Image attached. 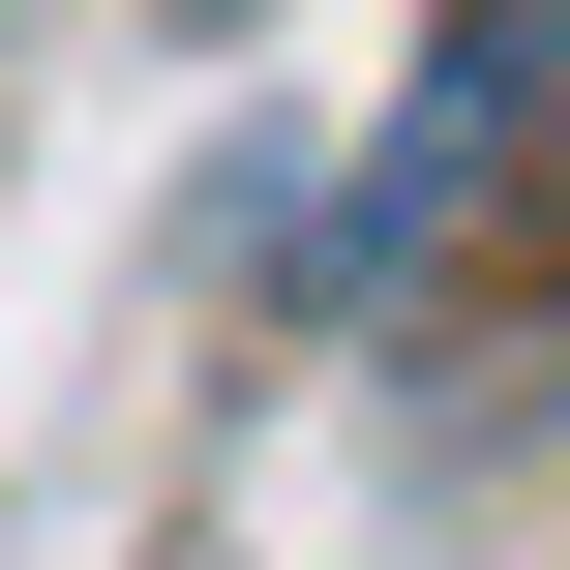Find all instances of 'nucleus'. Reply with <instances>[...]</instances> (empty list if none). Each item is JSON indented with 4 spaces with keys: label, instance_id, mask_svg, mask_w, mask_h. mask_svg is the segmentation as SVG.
Returning a JSON list of instances; mask_svg holds the SVG:
<instances>
[{
    "label": "nucleus",
    "instance_id": "obj_1",
    "mask_svg": "<svg viewBox=\"0 0 570 570\" xmlns=\"http://www.w3.org/2000/svg\"><path fill=\"white\" fill-rule=\"evenodd\" d=\"M481 30H541V0H481Z\"/></svg>",
    "mask_w": 570,
    "mask_h": 570
}]
</instances>
